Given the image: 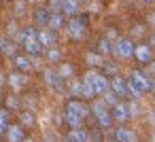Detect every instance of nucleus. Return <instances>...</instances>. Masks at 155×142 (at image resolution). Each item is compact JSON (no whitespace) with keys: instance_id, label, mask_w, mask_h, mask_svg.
<instances>
[{"instance_id":"f257e3e1","label":"nucleus","mask_w":155,"mask_h":142,"mask_svg":"<svg viewBox=\"0 0 155 142\" xmlns=\"http://www.w3.org/2000/svg\"><path fill=\"white\" fill-rule=\"evenodd\" d=\"M85 83H89L91 87H94V91H96V95H104L106 91H110V81L104 76V74H100L98 70H89L87 74H85V79H83Z\"/></svg>"},{"instance_id":"f03ea898","label":"nucleus","mask_w":155,"mask_h":142,"mask_svg":"<svg viewBox=\"0 0 155 142\" xmlns=\"http://www.w3.org/2000/svg\"><path fill=\"white\" fill-rule=\"evenodd\" d=\"M45 81H47V85H49L53 91L64 93V89H66L64 81H66V79H64L60 72H55V70H45Z\"/></svg>"},{"instance_id":"7ed1b4c3","label":"nucleus","mask_w":155,"mask_h":142,"mask_svg":"<svg viewBox=\"0 0 155 142\" xmlns=\"http://www.w3.org/2000/svg\"><path fill=\"white\" fill-rule=\"evenodd\" d=\"M85 26H87V17H72L70 19V24H68V32H70V36L74 38V40H79V38H83V34H85Z\"/></svg>"},{"instance_id":"20e7f679","label":"nucleus","mask_w":155,"mask_h":142,"mask_svg":"<svg viewBox=\"0 0 155 142\" xmlns=\"http://www.w3.org/2000/svg\"><path fill=\"white\" fill-rule=\"evenodd\" d=\"M66 112H72V115H77V117H81V119H85L89 112H91V106H87L83 100H79V98H74V100H70L68 104H66Z\"/></svg>"},{"instance_id":"39448f33","label":"nucleus","mask_w":155,"mask_h":142,"mask_svg":"<svg viewBox=\"0 0 155 142\" xmlns=\"http://www.w3.org/2000/svg\"><path fill=\"white\" fill-rule=\"evenodd\" d=\"M134 43L130 40V38H121V40H117V45H115V53L121 57V60H130V57H134Z\"/></svg>"},{"instance_id":"423d86ee","label":"nucleus","mask_w":155,"mask_h":142,"mask_svg":"<svg viewBox=\"0 0 155 142\" xmlns=\"http://www.w3.org/2000/svg\"><path fill=\"white\" fill-rule=\"evenodd\" d=\"M130 83H132L140 93H144V91L151 89V81H149V76H147L144 72H140V70H134V72L130 74Z\"/></svg>"},{"instance_id":"0eeeda50","label":"nucleus","mask_w":155,"mask_h":142,"mask_svg":"<svg viewBox=\"0 0 155 142\" xmlns=\"http://www.w3.org/2000/svg\"><path fill=\"white\" fill-rule=\"evenodd\" d=\"M110 89H113L119 98H130V83L123 81L121 76H115V79L110 81Z\"/></svg>"},{"instance_id":"6e6552de","label":"nucleus","mask_w":155,"mask_h":142,"mask_svg":"<svg viewBox=\"0 0 155 142\" xmlns=\"http://www.w3.org/2000/svg\"><path fill=\"white\" fill-rule=\"evenodd\" d=\"M113 117H115V121H119V123L130 121V117H132L130 106H127V104H123V102H117V104L113 106Z\"/></svg>"},{"instance_id":"1a4fd4ad","label":"nucleus","mask_w":155,"mask_h":142,"mask_svg":"<svg viewBox=\"0 0 155 142\" xmlns=\"http://www.w3.org/2000/svg\"><path fill=\"white\" fill-rule=\"evenodd\" d=\"M89 140H91V136L83 127H74L66 134V142H89Z\"/></svg>"},{"instance_id":"9d476101","label":"nucleus","mask_w":155,"mask_h":142,"mask_svg":"<svg viewBox=\"0 0 155 142\" xmlns=\"http://www.w3.org/2000/svg\"><path fill=\"white\" fill-rule=\"evenodd\" d=\"M134 57H136L140 64H149V62L153 60V51H151V47H147V45H138V47L134 49Z\"/></svg>"},{"instance_id":"9b49d317","label":"nucleus","mask_w":155,"mask_h":142,"mask_svg":"<svg viewBox=\"0 0 155 142\" xmlns=\"http://www.w3.org/2000/svg\"><path fill=\"white\" fill-rule=\"evenodd\" d=\"M55 30H41L38 32V43L45 47V49H51L53 45H55Z\"/></svg>"},{"instance_id":"f8f14e48","label":"nucleus","mask_w":155,"mask_h":142,"mask_svg":"<svg viewBox=\"0 0 155 142\" xmlns=\"http://www.w3.org/2000/svg\"><path fill=\"white\" fill-rule=\"evenodd\" d=\"M115 140L117 142H138V136L132 129H127V127H119L115 131Z\"/></svg>"},{"instance_id":"ddd939ff","label":"nucleus","mask_w":155,"mask_h":142,"mask_svg":"<svg viewBox=\"0 0 155 142\" xmlns=\"http://www.w3.org/2000/svg\"><path fill=\"white\" fill-rule=\"evenodd\" d=\"M15 66L21 72H32V68H34V64L28 55H15Z\"/></svg>"},{"instance_id":"4468645a","label":"nucleus","mask_w":155,"mask_h":142,"mask_svg":"<svg viewBox=\"0 0 155 142\" xmlns=\"http://www.w3.org/2000/svg\"><path fill=\"white\" fill-rule=\"evenodd\" d=\"M7 136H9V142H24V129L19 125H9L7 129Z\"/></svg>"},{"instance_id":"2eb2a0df","label":"nucleus","mask_w":155,"mask_h":142,"mask_svg":"<svg viewBox=\"0 0 155 142\" xmlns=\"http://www.w3.org/2000/svg\"><path fill=\"white\" fill-rule=\"evenodd\" d=\"M24 47H26V51H28L30 55H34V57H36V55H41V51H43V45L38 43V36H36V38L26 40V43H24Z\"/></svg>"},{"instance_id":"dca6fc26","label":"nucleus","mask_w":155,"mask_h":142,"mask_svg":"<svg viewBox=\"0 0 155 142\" xmlns=\"http://www.w3.org/2000/svg\"><path fill=\"white\" fill-rule=\"evenodd\" d=\"M9 85H11L15 91H19V89H24V85H26V76H24L21 72H13V74H9Z\"/></svg>"},{"instance_id":"f3484780","label":"nucleus","mask_w":155,"mask_h":142,"mask_svg":"<svg viewBox=\"0 0 155 142\" xmlns=\"http://www.w3.org/2000/svg\"><path fill=\"white\" fill-rule=\"evenodd\" d=\"M79 0H62V13L64 15H77Z\"/></svg>"},{"instance_id":"a211bd4d","label":"nucleus","mask_w":155,"mask_h":142,"mask_svg":"<svg viewBox=\"0 0 155 142\" xmlns=\"http://www.w3.org/2000/svg\"><path fill=\"white\" fill-rule=\"evenodd\" d=\"M47 26H49L51 30H60V28L64 26V13H62V11H60V13H51Z\"/></svg>"},{"instance_id":"6ab92c4d","label":"nucleus","mask_w":155,"mask_h":142,"mask_svg":"<svg viewBox=\"0 0 155 142\" xmlns=\"http://www.w3.org/2000/svg\"><path fill=\"white\" fill-rule=\"evenodd\" d=\"M98 119V123H100V127L102 129H108V127H113V121H115V117H113V112H102V115H98L96 117Z\"/></svg>"},{"instance_id":"aec40b11","label":"nucleus","mask_w":155,"mask_h":142,"mask_svg":"<svg viewBox=\"0 0 155 142\" xmlns=\"http://www.w3.org/2000/svg\"><path fill=\"white\" fill-rule=\"evenodd\" d=\"M64 121L70 125V129L81 127V123H83V119H81V117H77V115H72V112H66V115H64Z\"/></svg>"},{"instance_id":"412c9836","label":"nucleus","mask_w":155,"mask_h":142,"mask_svg":"<svg viewBox=\"0 0 155 142\" xmlns=\"http://www.w3.org/2000/svg\"><path fill=\"white\" fill-rule=\"evenodd\" d=\"M34 17H36V24H43V26H47V24H49V17H51V13H49V9H38Z\"/></svg>"},{"instance_id":"4be33fe9","label":"nucleus","mask_w":155,"mask_h":142,"mask_svg":"<svg viewBox=\"0 0 155 142\" xmlns=\"http://www.w3.org/2000/svg\"><path fill=\"white\" fill-rule=\"evenodd\" d=\"M36 36H38V32H36L34 28H24V30H21V34H19V43L24 45L26 40H30V38H36Z\"/></svg>"},{"instance_id":"5701e85b","label":"nucleus","mask_w":155,"mask_h":142,"mask_svg":"<svg viewBox=\"0 0 155 142\" xmlns=\"http://www.w3.org/2000/svg\"><path fill=\"white\" fill-rule=\"evenodd\" d=\"M0 49H2V53H5V55H15V43H11L9 38L0 40Z\"/></svg>"},{"instance_id":"b1692460","label":"nucleus","mask_w":155,"mask_h":142,"mask_svg":"<svg viewBox=\"0 0 155 142\" xmlns=\"http://www.w3.org/2000/svg\"><path fill=\"white\" fill-rule=\"evenodd\" d=\"M87 64L89 66H104V60H102V53H87Z\"/></svg>"},{"instance_id":"393cba45","label":"nucleus","mask_w":155,"mask_h":142,"mask_svg":"<svg viewBox=\"0 0 155 142\" xmlns=\"http://www.w3.org/2000/svg\"><path fill=\"white\" fill-rule=\"evenodd\" d=\"M64 79H72L74 76V66L72 64H60V70H58Z\"/></svg>"},{"instance_id":"a878e982","label":"nucleus","mask_w":155,"mask_h":142,"mask_svg":"<svg viewBox=\"0 0 155 142\" xmlns=\"http://www.w3.org/2000/svg\"><path fill=\"white\" fill-rule=\"evenodd\" d=\"M47 60H49L51 64H58V62L62 60V51H60V49H55V47H51V49L47 51Z\"/></svg>"},{"instance_id":"bb28decb","label":"nucleus","mask_w":155,"mask_h":142,"mask_svg":"<svg viewBox=\"0 0 155 142\" xmlns=\"http://www.w3.org/2000/svg\"><path fill=\"white\" fill-rule=\"evenodd\" d=\"M7 129H9V112L0 110V134H7Z\"/></svg>"},{"instance_id":"cd10ccee","label":"nucleus","mask_w":155,"mask_h":142,"mask_svg":"<svg viewBox=\"0 0 155 142\" xmlns=\"http://www.w3.org/2000/svg\"><path fill=\"white\" fill-rule=\"evenodd\" d=\"M21 125H26V127H32L34 125V115L30 110H24L21 112Z\"/></svg>"},{"instance_id":"c85d7f7f","label":"nucleus","mask_w":155,"mask_h":142,"mask_svg":"<svg viewBox=\"0 0 155 142\" xmlns=\"http://www.w3.org/2000/svg\"><path fill=\"white\" fill-rule=\"evenodd\" d=\"M70 91H72V95L83 98V81H74V83L70 85Z\"/></svg>"},{"instance_id":"c756f323","label":"nucleus","mask_w":155,"mask_h":142,"mask_svg":"<svg viewBox=\"0 0 155 142\" xmlns=\"http://www.w3.org/2000/svg\"><path fill=\"white\" fill-rule=\"evenodd\" d=\"M108 108H106V102H94L91 104V112L98 117V115H102V112H106Z\"/></svg>"},{"instance_id":"7c9ffc66","label":"nucleus","mask_w":155,"mask_h":142,"mask_svg":"<svg viewBox=\"0 0 155 142\" xmlns=\"http://www.w3.org/2000/svg\"><path fill=\"white\" fill-rule=\"evenodd\" d=\"M51 13H60L62 11V0H49V7H47Z\"/></svg>"},{"instance_id":"2f4dec72","label":"nucleus","mask_w":155,"mask_h":142,"mask_svg":"<svg viewBox=\"0 0 155 142\" xmlns=\"http://www.w3.org/2000/svg\"><path fill=\"white\" fill-rule=\"evenodd\" d=\"M104 98H106V104H113V106L119 102V95H117L115 91H106V93H104Z\"/></svg>"},{"instance_id":"473e14b6","label":"nucleus","mask_w":155,"mask_h":142,"mask_svg":"<svg viewBox=\"0 0 155 142\" xmlns=\"http://www.w3.org/2000/svg\"><path fill=\"white\" fill-rule=\"evenodd\" d=\"M98 47H100V53H110V51H113V47H110V43H108L106 38H102Z\"/></svg>"},{"instance_id":"72a5a7b5","label":"nucleus","mask_w":155,"mask_h":142,"mask_svg":"<svg viewBox=\"0 0 155 142\" xmlns=\"http://www.w3.org/2000/svg\"><path fill=\"white\" fill-rule=\"evenodd\" d=\"M127 106H130V112H132V115H138V112H140V106H138L136 102H132V104H127Z\"/></svg>"},{"instance_id":"f704fd0d","label":"nucleus","mask_w":155,"mask_h":142,"mask_svg":"<svg viewBox=\"0 0 155 142\" xmlns=\"http://www.w3.org/2000/svg\"><path fill=\"white\" fill-rule=\"evenodd\" d=\"M89 136H91V140H94V142H102V140H104V138H102V134H100V131H91V134H89Z\"/></svg>"},{"instance_id":"c9c22d12","label":"nucleus","mask_w":155,"mask_h":142,"mask_svg":"<svg viewBox=\"0 0 155 142\" xmlns=\"http://www.w3.org/2000/svg\"><path fill=\"white\" fill-rule=\"evenodd\" d=\"M9 106H17V100L15 98H9Z\"/></svg>"},{"instance_id":"e433bc0d","label":"nucleus","mask_w":155,"mask_h":142,"mask_svg":"<svg viewBox=\"0 0 155 142\" xmlns=\"http://www.w3.org/2000/svg\"><path fill=\"white\" fill-rule=\"evenodd\" d=\"M151 89H153V93H155V81H153V83H151Z\"/></svg>"},{"instance_id":"4c0bfd02","label":"nucleus","mask_w":155,"mask_h":142,"mask_svg":"<svg viewBox=\"0 0 155 142\" xmlns=\"http://www.w3.org/2000/svg\"><path fill=\"white\" fill-rule=\"evenodd\" d=\"M24 142H34V140H30V138H24Z\"/></svg>"},{"instance_id":"58836bf2","label":"nucleus","mask_w":155,"mask_h":142,"mask_svg":"<svg viewBox=\"0 0 155 142\" xmlns=\"http://www.w3.org/2000/svg\"><path fill=\"white\" fill-rule=\"evenodd\" d=\"M144 2H151V0H144Z\"/></svg>"}]
</instances>
